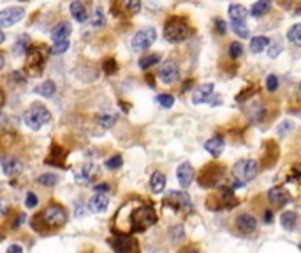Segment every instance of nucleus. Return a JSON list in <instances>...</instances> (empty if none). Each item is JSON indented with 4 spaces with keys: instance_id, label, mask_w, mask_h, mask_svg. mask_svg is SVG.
Instances as JSON below:
<instances>
[{
    "instance_id": "nucleus-1",
    "label": "nucleus",
    "mask_w": 301,
    "mask_h": 253,
    "mask_svg": "<svg viewBox=\"0 0 301 253\" xmlns=\"http://www.w3.org/2000/svg\"><path fill=\"white\" fill-rule=\"evenodd\" d=\"M194 34L192 25L188 23L187 18L181 16H171L164 23V39L167 42L178 44V42L187 41L190 35Z\"/></svg>"
},
{
    "instance_id": "nucleus-2",
    "label": "nucleus",
    "mask_w": 301,
    "mask_h": 253,
    "mask_svg": "<svg viewBox=\"0 0 301 253\" xmlns=\"http://www.w3.org/2000/svg\"><path fill=\"white\" fill-rule=\"evenodd\" d=\"M157 222V213L150 206H138L130 211L129 215V230L130 232H143L148 227L155 225Z\"/></svg>"
},
{
    "instance_id": "nucleus-3",
    "label": "nucleus",
    "mask_w": 301,
    "mask_h": 253,
    "mask_svg": "<svg viewBox=\"0 0 301 253\" xmlns=\"http://www.w3.org/2000/svg\"><path fill=\"white\" fill-rule=\"evenodd\" d=\"M48 55H50V50L46 46H32L27 53V72L30 76H37L39 72L42 71L44 63L48 60Z\"/></svg>"
},
{
    "instance_id": "nucleus-4",
    "label": "nucleus",
    "mask_w": 301,
    "mask_h": 253,
    "mask_svg": "<svg viewBox=\"0 0 301 253\" xmlns=\"http://www.w3.org/2000/svg\"><path fill=\"white\" fill-rule=\"evenodd\" d=\"M51 114L50 111H48V107H44L42 104H39V102H35V104H32L27 109L25 113V123L27 126H30L32 130H39L42 125H46L48 122H50Z\"/></svg>"
},
{
    "instance_id": "nucleus-5",
    "label": "nucleus",
    "mask_w": 301,
    "mask_h": 253,
    "mask_svg": "<svg viewBox=\"0 0 301 253\" xmlns=\"http://www.w3.org/2000/svg\"><path fill=\"white\" fill-rule=\"evenodd\" d=\"M226 176V167L220 164H210L206 165L199 174V185L203 188H215L218 183H222Z\"/></svg>"
},
{
    "instance_id": "nucleus-6",
    "label": "nucleus",
    "mask_w": 301,
    "mask_h": 253,
    "mask_svg": "<svg viewBox=\"0 0 301 253\" xmlns=\"http://www.w3.org/2000/svg\"><path fill=\"white\" fill-rule=\"evenodd\" d=\"M39 218H41L48 227L60 228L67 224V218H69V216H67V211L63 206H60V204H50V206L44 209V213L39 215Z\"/></svg>"
},
{
    "instance_id": "nucleus-7",
    "label": "nucleus",
    "mask_w": 301,
    "mask_h": 253,
    "mask_svg": "<svg viewBox=\"0 0 301 253\" xmlns=\"http://www.w3.org/2000/svg\"><path fill=\"white\" fill-rule=\"evenodd\" d=\"M166 206H169L171 209H175L176 213H190L194 209L192 201L185 192H178V190H171L169 194L164 199Z\"/></svg>"
},
{
    "instance_id": "nucleus-8",
    "label": "nucleus",
    "mask_w": 301,
    "mask_h": 253,
    "mask_svg": "<svg viewBox=\"0 0 301 253\" xmlns=\"http://www.w3.org/2000/svg\"><path fill=\"white\" fill-rule=\"evenodd\" d=\"M255 174H257V162L252 158H243V160L236 162L233 167V176L236 177V181L243 183V185L254 179Z\"/></svg>"
},
{
    "instance_id": "nucleus-9",
    "label": "nucleus",
    "mask_w": 301,
    "mask_h": 253,
    "mask_svg": "<svg viewBox=\"0 0 301 253\" xmlns=\"http://www.w3.org/2000/svg\"><path fill=\"white\" fill-rule=\"evenodd\" d=\"M100 176L99 165L95 164H83L81 167L74 169V179L80 185H88V183L97 181Z\"/></svg>"
},
{
    "instance_id": "nucleus-10",
    "label": "nucleus",
    "mask_w": 301,
    "mask_h": 253,
    "mask_svg": "<svg viewBox=\"0 0 301 253\" xmlns=\"http://www.w3.org/2000/svg\"><path fill=\"white\" fill-rule=\"evenodd\" d=\"M157 41V32L155 28H143L132 37V50L134 51H145Z\"/></svg>"
},
{
    "instance_id": "nucleus-11",
    "label": "nucleus",
    "mask_w": 301,
    "mask_h": 253,
    "mask_svg": "<svg viewBox=\"0 0 301 253\" xmlns=\"http://www.w3.org/2000/svg\"><path fill=\"white\" fill-rule=\"evenodd\" d=\"M109 245L117 253H139L138 241L130 236H115L109 239Z\"/></svg>"
},
{
    "instance_id": "nucleus-12",
    "label": "nucleus",
    "mask_w": 301,
    "mask_h": 253,
    "mask_svg": "<svg viewBox=\"0 0 301 253\" xmlns=\"http://www.w3.org/2000/svg\"><path fill=\"white\" fill-rule=\"evenodd\" d=\"M238 204V199L234 197L233 190L231 188H224L218 195L213 197V202H206V206L211 207L215 211H220V209H229V207H234Z\"/></svg>"
},
{
    "instance_id": "nucleus-13",
    "label": "nucleus",
    "mask_w": 301,
    "mask_h": 253,
    "mask_svg": "<svg viewBox=\"0 0 301 253\" xmlns=\"http://www.w3.org/2000/svg\"><path fill=\"white\" fill-rule=\"evenodd\" d=\"M23 16H25V9L23 7H18V5L7 7L0 13V25H2V28L13 26V25H16L18 21L23 20Z\"/></svg>"
},
{
    "instance_id": "nucleus-14",
    "label": "nucleus",
    "mask_w": 301,
    "mask_h": 253,
    "mask_svg": "<svg viewBox=\"0 0 301 253\" xmlns=\"http://www.w3.org/2000/svg\"><path fill=\"white\" fill-rule=\"evenodd\" d=\"M159 77L162 79V83L173 84L180 79V69H178V65H176L173 60H167V62H164L162 65H160Z\"/></svg>"
},
{
    "instance_id": "nucleus-15",
    "label": "nucleus",
    "mask_w": 301,
    "mask_h": 253,
    "mask_svg": "<svg viewBox=\"0 0 301 253\" xmlns=\"http://www.w3.org/2000/svg\"><path fill=\"white\" fill-rule=\"evenodd\" d=\"M141 9V2H134V0H121L117 4H111V11L117 16H134Z\"/></svg>"
},
{
    "instance_id": "nucleus-16",
    "label": "nucleus",
    "mask_w": 301,
    "mask_h": 253,
    "mask_svg": "<svg viewBox=\"0 0 301 253\" xmlns=\"http://www.w3.org/2000/svg\"><path fill=\"white\" fill-rule=\"evenodd\" d=\"M236 228H238L241 234H245V236H250V234H254L255 228H257V220L254 218L252 215H248V213H243V215L236 216Z\"/></svg>"
},
{
    "instance_id": "nucleus-17",
    "label": "nucleus",
    "mask_w": 301,
    "mask_h": 253,
    "mask_svg": "<svg viewBox=\"0 0 301 253\" xmlns=\"http://www.w3.org/2000/svg\"><path fill=\"white\" fill-rule=\"evenodd\" d=\"M194 167L188 162H183V164L178 165L176 169V177H178V183H180L183 188H188L192 185V179H194Z\"/></svg>"
},
{
    "instance_id": "nucleus-18",
    "label": "nucleus",
    "mask_w": 301,
    "mask_h": 253,
    "mask_svg": "<svg viewBox=\"0 0 301 253\" xmlns=\"http://www.w3.org/2000/svg\"><path fill=\"white\" fill-rule=\"evenodd\" d=\"M21 169H23V164L18 160L16 156H2V173L5 176H16V174L21 173Z\"/></svg>"
},
{
    "instance_id": "nucleus-19",
    "label": "nucleus",
    "mask_w": 301,
    "mask_h": 253,
    "mask_svg": "<svg viewBox=\"0 0 301 253\" xmlns=\"http://www.w3.org/2000/svg\"><path fill=\"white\" fill-rule=\"evenodd\" d=\"M268 199H270V202H271L273 206H276V207L285 206V204L291 201V197H289V194H287V190L282 188V186H275V188L270 190V192H268Z\"/></svg>"
},
{
    "instance_id": "nucleus-20",
    "label": "nucleus",
    "mask_w": 301,
    "mask_h": 253,
    "mask_svg": "<svg viewBox=\"0 0 301 253\" xmlns=\"http://www.w3.org/2000/svg\"><path fill=\"white\" fill-rule=\"evenodd\" d=\"M213 92H215V84H211V83L201 84V86H197V88H196V92H194L192 102H194V104H203V102H208L210 99H211V95H213Z\"/></svg>"
},
{
    "instance_id": "nucleus-21",
    "label": "nucleus",
    "mask_w": 301,
    "mask_h": 253,
    "mask_svg": "<svg viewBox=\"0 0 301 253\" xmlns=\"http://www.w3.org/2000/svg\"><path fill=\"white\" fill-rule=\"evenodd\" d=\"M229 18L233 25H245L247 21V9L241 4H231L229 5Z\"/></svg>"
},
{
    "instance_id": "nucleus-22",
    "label": "nucleus",
    "mask_w": 301,
    "mask_h": 253,
    "mask_svg": "<svg viewBox=\"0 0 301 253\" xmlns=\"http://www.w3.org/2000/svg\"><path fill=\"white\" fill-rule=\"evenodd\" d=\"M65 150L60 148L59 144H53L51 146V152H50V156L46 158V164H51V165H57V167H63L65 165Z\"/></svg>"
},
{
    "instance_id": "nucleus-23",
    "label": "nucleus",
    "mask_w": 301,
    "mask_h": 253,
    "mask_svg": "<svg viewBox=\"0 0 301 253\" xmlns=\"http://www.w3.org/2000/svg\"><path fill=\"white\" fill-rule=\"evenodd\" d=\"M71 23L67 21H62L59 25H55V28L51 30V39L53 42H59V41H69V35H71Z\"/></svg>"
},
{
    "instance_id": "nucleus-24",
    "label": "nucleus",
    "mask_w": 301,
    "mask_h": 253,
    "mask_svg": "<svg viewBox=\"0 0 301 253\" xmlns=\"http://www.w3.org/2000/svg\"><path fill=\"white\" fill-rule=\"evenodd\" d=\"M108 204H109V199L106 194H95L90 199V209L93 213H104L108 209Z\"/></svg>"
},
{
    "instance_id": "nucleus-25",
    "label": "nucleus",
    "mask_w": 301,
    "mask_h": 253,
    "mask_svg": "<svg viewBox=\"0 0 301 253\" xmlns=\"http://www.w3.org/2000/svg\"><path fill=\"white\" fill-rule=\"evenodd\" d=\"M205 150L208 153H211L213 156H218L224 152V139H222L220 135H215V137H211V139H208L205 143Z\"/></svg>"
},
{
    "instance_id": "nucleus-26",
    "label": "nucleus",
    "mask_w": 301,
    "mask_h": 253,
    "mask_svg": "<svg viewBox=\"0 0 301 253\" xmlns=\"http://www.w3.org/2000/svg\"><path fill=\"white\" fill-rule=\"evenodd\" d=\"M150 188L153 194H160L166 188V176L162 173H153L150 179Z\"/></svg>"
},
{
    "instance_id": "nucleus-27",
    "label": "nucleus",
    "mask_w": 301,
    "mask_h": 253,
    "mask_svg": "<svg viewBox=\"0 0 301 253\" xmlns=\"http://www.w3.org/2000/svg\"><path fill=\"white\" fill-rule=\"evenodd\" d=\"M71 14L72 18H74L78 23H85L88 18L87 14V7H85V4H81V2H72L71 4Z\"/></svg>"
},
{
    "instance_id": "nucleus-28",
    "label": "nucleus",
    "mask_w": 301,
    "mask_h": 253,
    "mask_svg": "<svg viewBox=\"0 0 301 253\" xmlns=\"http://www.w3.org/2000/svg\"><path fill=\"white\" fill-rule=\"evenodd\" d=\"M270 7H271V2H268V0H259V2H255V4L252 5L250 14L254 18H261L270 11Z\"/></svg>"
},
{
    "instance_id": "nucleus-29",
    "label": "nucleus",
    "mask_w": 301,
    "mask_h": 253,
    "mask_svg": "<svg viewBox=\"0 0 301 253\" xmlns=\"http://www.w3.org/2000/svg\"><path fill=\"white\" fill-rule=\"evenodd\" d=\"M296 220H298V216L294 211H285V213H282V216H280V224L285 230H293L294 225H296Z\"/></svg>"
},
{
    "instance_id": "nucleus-30",
    "label": "nucleus",
    "mask_w": 301,
    "mask_h": 253,
    "mask_svg": "<svg viewBox=\"0 0 301 253\" xmlns=\"http://www.w3.org/2000/svg\"><path fill=\"white\" fill-rule=\"evenodd\" d=\"M270 42L268 41V37H263V35H259V37H254L250 42V50L252 53H263L266 48H270Z\"/></svg>"
},
{
    "instance_id": "nucleus-31",
    "label": "nucleus",
    "mask_w": 301,
    "mask_h": 253,
    "mask_svg": "<svg viewBox=\"0 0 301 253\" xmlns=\"http://www.w3.org/2000/svg\"><path fill=\"white\" fill-rule=\"evenodd\" d=\"M55 83L53 81H44L42 84H39L37 88H35V93H39V95H42V97H53L55 93Z\"/></svg>"
},
{
    "instance_id": "nucleus-32",
    "label": "nucleus",
    "mask_w": 301,
    "mask_h": 253,
    "mask_svg": "<svg viewBox=\"0 0 301 253\" xmlns=\"http://www.w3.org/2000/svg\"><path fill=\"white\" fill-rule=\"evenodd\" d=\"M287 39H289V41H291V42H293L294 46L301 48V25H300V23L289 28V32H287Z\"/></svg>"
},
{
    "instance_id": "nucleus-33",
    "label": "nucleus",
    "mask_w": 301,
    "mask_h": 253,
    "mask_svg": "<svg viewBox=\"0 0 301 253\" xmlns=\"http://www.w3.org/2000/svg\"><path fill=\"white\" fill-rule=\"evenodd\" d=\"M160 62V55H147V56H141L139 58V67L143 69V71H147V69L153 67V65H157V63Z\"/></svg>"
},
{
    "instance_id": "nucleus-34",
    "label": "nucleus",
    "mask_w": 301,
    "mask_h": 253,
    "mask_svg": "<svg viewBox=\"0 0 301 253\" xmlns=\"http://www.w3.org/2000/svg\"><path fill=\"white\" fill-rule=\"evenodd\" d=\"M117 118H118V114L117 113H102V114H99V123L104 128H109V126H113L115 125V122H117Z\"/></svg>"
},
{
    "instance_id": "nucleus-35",
    "label": "nucleus",
    "mask_w": 301,
    "mask_h": 253,
    "mask_svg": "<svg viewBox=\"0 0 301 253\" xmlns=\"http://www.w3.org/2000/svg\"><path fill=\"white\" fill-rule=\"evenodd\" d=\"M104 23H106L104 13H102V9L97 5V7L93 9V14H92V26L93 28H99V26H102Z\"/></svg>"
},
{
    "instance_id": "nucleus-36",
    "label": "nucleus",
    "mask_w": 301,
    "mask_h": 253,
    "mask_svg": "<svg viewBox=\"0 0 301 253\" xmlns=\"http://www.w3.org/2000/svg\"><path fill=\"white\" fill-rule=\"evenodd\" d=\"M30 39L29 35H21L20 39H18V44H16V55H23V53H29L30 50Z\"/></svg>"
},
{
    "instance_id": "nucleus-37",
    "label": "nucleus",
    "mask_w": 301,
    "mask_h": 253,
    "mask_svg": "<svg viewBox=\"0 0 301 253\" xmlns=\"http://www.w3.org/2000/svg\"><path fill=\"white\" fill-rule=\"evenodd\" d=\"M155 101L159 102L162 107H166V109L173 107V104H175V97H173V95H169V93H159V95L155 97Z\"/></svg>"
},
{
    "instance_id": "nucleus-38",
    "label": "nucleus",
    "mask_w": 301,
    "mask_h": 253,
    "mask_svg": "<svg viewBox=\"0 0 301 253\" xmlns=\"http://www.w3.org/2000/svg\"><path fill=\"white\" fill-rule=\"evenodd\" d=\"M57 176L55 174H42V176L37 177V183L39 185H44V186H55L57 185Z\"/></svg>"
},
{
    "instance_id": "nucleus-39",
    "label": "nucleus",
    "mask_w": 301,
    "mask_h": 253,
    "mask_svg": "<svg viewBox=\"0 0 301 253\" xmlns=\"http://www.w3.org/2000/svg\"><path fill=\"white\" fill-rule=\"evenodd\" d=\"M121 165H123V160H121V156H120V155H113L111 158H108V160H106V169H109V171L120 169Z\"/></svg>"
},
{
    "instance_id": "nucleus-40",
    "label": "nucleus",
    "mask_w": 301,
    "mask_h": 253,
    "mask_svg": "<svg viewBox=\"0 0 301 253\" xmlns=\"http://www.w3.org/2000/svg\"><path fill=\"white\" fill-rule=\"evenodd\" d=\"M69 41H59V42H53V48H51V53H57V55H62L69 50Z\"/></svg>"
},
{
    "instance_id": "nucleus-41",
    "label": "nucleus",
    "mask_w": 301,
    "mask_h": 253,
    "mask_svg": "<svg viewBox=\"0 0 301 253\" xmlns=\"http://www.w3.org/2000/svg\"><path fill=\"white\" fill-rule=\"evenodd\" d=\"M280 51H282L280 42L278 41L270 42V48H268V56H270V58H276V56L280 55Z\"/></svg>"
},
{
    "instance_id": "nucleus-42",
    "label": "nucleus",
    "mask_w": 301,
    "mask_h": 253,
    "mask_svg": "<svg viewBox=\"0 0 301 253\" xmlns=\"http://www.w3.org/2000/svg\"><path fill=\"white\" fill-rule=\"evenodd\" d=\"M243 55V46H241V42H233L229 46V56L231 58H240V56Z\"/></svg>"
},
{
    "instance_id": "nucleus-43",
    "label": "nucleus",
    "mask_w": 301,
    "mask_h": 253,
    "mask_svg": "<svg viewBox=\"0 0 301 253\" xmlns=\"http://www.w3.org/2000/svg\"><path fill=\"white\" fill-rule=\"evenodd\" d=\"M117 69H118V65H117V62H115L113 58H106L104 63H102V71H104L106 74H115V72H117Z\"/></svg>"
},
{
    "instance_id": "nucleus-44",
    "label": "nucleus",
    "mask_w": 301,
    "mask_h": 253,
    "mask_svg": "<svg viewBox=\"0 0 301 253\" xmlns=\"http://www.w3.org/2000/svg\"><path fill=\"white\" fill-rule=\"evenodd\" d=\"M276 88H278V79H276V76L270 74V76L266 77V90L268 92H275Z\"/></svg>"
},
{
    "instance_id": "nucleus-45",
    "label": "nucleus",
    "mask_w": 301,
    "mask_h": 253,
    "mask_svg": "<svg viewBox=\"0 0 301 253\" xmlns=\"http://www.w3.org/2000/svg\"><path fill=\"white\" fill-rule=\"evenodd\" d=\"M37 195L35 194H32V192H29V194H27V199H25V206L29 207V209H32V207H35L37 206Z\"/></svg>"
},
{
    "instance_id": "nucleus-46",
    "label": "nucleus",
    "mask_w": 301,
    "mask_h": 253,
    "mask_svg": "<svg viewBox=\"0 0 301 253\" xmlns=\"http://www.w3.org/2000/svg\"><path fill=\"white\" fill-rule=\"evenodd\" d=\"M233 30H234V34L240 35L241 39L248 37V28H247V25H233Z\"/></svg>"
},
{
    "instance_id": "nucleus-47",
    "label": "nucleus",
    "mask_w": 301,
    "mask_h": 253,
    "mask_svg": "<svg viewBox=\"0 0 301 253\" xmlns=\"http://www.w3.org/2000/svg\"><path fill=\"white\" fill-rule=\"evenodd\" d=\"M215 26H217V32L218 34H226L227 32V25L224 20H215Z\"/></svg>"
},
{
    "instance_id": "nucleus-48",
    "label": "nucleus",
    "mask_w": 301,
    "mask_h": 253,
    "mask_svg": "<svg viewBox=\"0 0 301 253\" xmlns=\"http://www.w3.org/2000/svg\"><path fill=\"white\" fill-rule=\"evenodd\" d=\"M5 253H23V248L20 245H11Z\"/></svg>"
},
{
    "instance_id": "nucleus-49",
    "label": "nucleus",
    "mask_w": 301,
    "mask_h": 253,
    "mask_svg": "<svg viewBox=\"0 0 301 253\" xmlns=\"http://www.w3.org/2000/svg\"><path fill=\"white\" fill-rule=\"evenodd\" d=\"M108 190H109L108 185H95V192H97V194H106Z\"/></svg>"
},
{
    "instance_id": "nucleus-50",
    "label": "nucleus",
    "mask_w": 301,
    "mask_h": 253,
    "mask_svg": "<svg viewBox=\"0 0 301 253\" xmlns=\"http://www.w3.org/2000/svg\"><path fill=\"white\" fill-rule=\"evenodd\" d=\"M289 128H291V123H289V122H285V123H282V125H280V128H278V132H280V134L284 135L285 132L289 130Z\"/></svg>"
},
{
    "instance_id": "nucleus-51",
    "label": "nucleus",
    "mask_w": 301,
    "mask_h": 253,
    "mask_svg": "<svg viewBox=\"0 0 301 253\" xmlns=\"http://www.w3.org/2000/svg\"><path fill=\"white\" fill-rule=\"evenodd\" d=\"M13 77L18 81V83H23V81H25V77L21 76V72H20V71H14V72H13Z\"/></svg>"
},
{
    "instance_id": "nucleus-52",
    "label": "nucleus",
    "mask_w": 301,
    "mask_h": 253,
    "mask_svg": "<svg viewBox=\"0 0 301 253\" xmlns=\"http://www.w3.org/2000/svg\"><path fill=\"white\" fill-rule=\"evenodd\" d=\"M271 220H273V213L268 209L266 213H264V222H266V224H271Z\"/></svg>"
},
{
    "instance_id": "nucleus-53",
    "label": "nucleus",
    "mask_w": 301,
    "mask_h": 253,
    "mask_svg": "<svg viewBox=\"0 0 301 253\" xmlns=\"http://www.w3.org/2000/svg\"><path fill=\"white\" fill-rule=\"evenodd\" d=\"M181 253H199V250L194 248V246H190V248H187L185 252H181Z\"/></svg>"
},
{
    "instance_id": "nucleus-54",
    "label": "nucleus",
    "mask_w": 301,
    "mask_h": 253,
    "mask_svg": "<svg viewBox=\"0 0 301 253\" xmlns=\"http://www.w3.org/2000/svg\"><path fill=\"white\" fill-rule=\"evenodd\" d=\"M296 13H298V14H301V7H298V9H296Z\"/></svg>"
},
{
    "instance_id": "nucleus-55",
    "label": "nucleus",
    "mask_w": 301,
    "mask_h": 253,
    "mask_svg": "<svg viewBox=\"0 0 301 253\" xmlns=\"http://www.w3.org/2000/svg\"><path fill=\"white\" fill-rule=\"evenodd\" d=\"M300 252H301V243H300Z\"/></svg>"
},
{
    "instance_id": "nucleus-56",
    "label": "nucleus",
    "mask_w": 301,
    "mask_h": 253,
    "mask_svg": "<svg viewBox=\"0 0 301 253\" xmlns=\"http://www.w3.org/2000/svg\"><path fill=\"white\" fill-rule=\"evenodd\" d=\"M300 90H301V84H300Z\"/></svg>"
}]
</instances>
